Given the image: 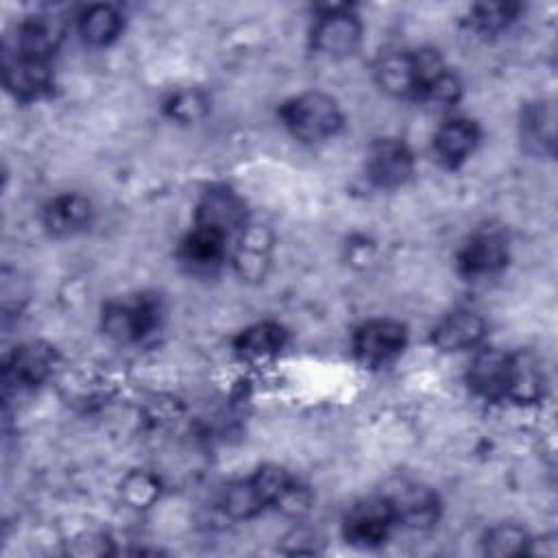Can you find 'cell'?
Segmentation results:
<instances>
[{
  "instance_id": "6da1fadb",
  "label": "cell",
  "mask_w": 558,
  "mask_h": 558,
  "mask_svg": "<svg viewBox=\"0 0 558 558\" xmlns=\"http://www.w3.org/2000/svg\"><path fill=\"white\" fill-rule=\"evenodd\" d=\"M449 70L434 48L388 50L375 63V81L379 89L392 98H416Z\"/></svg>"
},
{
  "instance_id": "7a4b0ae2",
  "label": "cell",
  "mask_w": 558,
  "mask_h": 558,
  "mask_svg": "<svg viewBox=\"0 0 558 558\" xmlns=\"http://www.w3.org/2000/svg\"><path fill=\"white\" fill-rule=\"evenodd\" d=\"M279 118L292 137L301 142H323L333 137L342 126L338 102L323 92H301L279 107Z\"/></svg>"
},
{
  "instance_id": "3957f363",
  "label": "cell",
  "mask_w": 558,
  "mask_h": 558,
  "mask_svg": "<svg viewBox=\"0 0 558 558\" xmlns=\"http://www.w3.org/2000/svg\"><path fill=\"white\" fill-rule=\"evenodd\" d=\"M159 303L148 294L113 299L102 307L100 327L120 344H135L148 338L159 325Z\"/></svg>"
},
{
  "instance_id": "277c9868",
  "label": "cell",
  "mask_w": 558,
  "mask_h": 558,
  "mask_svg": "<svg viewBox=\"0 0 558 558\" xmlns=\"http://www.w3.org/2000/svg\"><path fill=\"white\" fill-rule=\"evenodd\" d=\"M397 525L408 530H429L440 517L438 493L416 480L395 477L381 490Z\"/></svg>"
},
{
  "instance_id": "5b68a950",
  "label": "cell",
  "mask_w": 558,
  "mask_h": 558,
  "mask_svg": "<svg viewBox=\"0 0 558 558\" xmlns=\"http://www.w3.org/2000/svg\"><path fill=\"white\" fill-rule=\"evenodd\" d=\"M362 33L364 26L349 7H325L314 20L310 44L318 54L327 59H344L360 48Z\"/></svg>"
},
{
  "instance_id": "8992f818",
  "label": "cell",
  "mask_w": 558,
  "mask_h": 558,
  "mask_svg": "<svg viewBox=\"0 0 558 558\" xmlns=\"http://www.w3.org/2000/svg\"><path fill=\"white\" fill-rule=\"evenodd\" d=\"M408 344V331L399 320L371 318L353 331V355L360 364L377 368L397 360Z\"/></svg>"
},
{
  "instance_id": "52a82bcc",
  "label": "cell",
  "mask_w": 558,
  "mask_h": 558,
  "mask_svg": "<svg viewBox=\"0 0 558 558\" xmlns=\"http://www.w3.org/2000/svg\"><path fill=\"white\" fill-rule=\"evenodd\" d=\"M364 172L379 190L401 187L414 172V155L405 142L397 137H379L366 150Z\"/></svg>"
},
{
  "instance_id": "ba28073f",
  "label": "cell",
  "mask_w": 558,
  "mask_h": 558,
  "mask_svg": "<svg viewBox=\"0 0 558 558\" xmlns=\"http://www.w3.org/2000/svg\"><path fill=\"white\" fill-rule=\"evenodd\" d=\"M194 227L207 229L222 238L244 231L246 227V205L227 185H214L203 192L194 209Z\"/></svg>"
},
{
  "instance_id": "9c48e42d",
  "label": "cell",
  "mask_w": 558,
  "mask_h": 558,
  "mask_svg": "<svg viewBox=\"0 0 558 558\" xmlns=\"http://www.w3.org/2000/svg\"><path fill=\"white\" fill-rule=\"evenodd\" d=\"M57 366V351L46 342H24L15 347L2 368L7 390H33L44 384Z\"/></svg>"
},
{
  "instance_id": "30bf717a",
  "label": "cell",
  "mask_w": 558,
  "mask_h": 558,
  "mask_svg": "<svg viewBox=\"0 0 558 558\" xmlns=\"http://www.w3.org/2000/svg\"><path fill=\"white\" fill-rule=\"evenodd\" d=\"M392 512L384 497H371L353 504L342 521V534L347 543L355 547H379L395 527Z\"/></svg>"
},
{
  "instance_id": "8fae6325",
  "label": "cell",
  "mask_w": 558,
  "mask_h": 558,
  "mask_svg": "<svg viewBox=\"0 0 558 558\" xmlns=\"http://www.w3.org/2000/svg\"><path fill=\"white\" fill-rule=\"evenodd\" d=\"M458 270L464 277H490L508 264V238L495 227L475 231L458 251Z\"/></svg>"
},
{
  "instance_id": "7c38bea8",
  "label": "cell",
  "mask_w": 558,
  "mask_h": 558,
  "mask_svg": "<svg viewBox=\"0 0 558 558\" xmlns=\"http://www.w3.org/2000/svg\"><path fill=\"white\" fill-rule=\"evenodd\" d=\"M2 78L7 92L13 94L17 100H35L52 87L50 61L4 50Z\"/></svg>"
},
{
  "instance_id": "4fadbf2b",
  "label": "cell",
  "mask_w": 558,
  "mask_h": 558,
  "mask_svg": "<svg viewBox=\"0 0 558 558\" xmlns=\"http://www.w3.org/2000/svg\"><path fill=\"white\" fill-rule=\"evenodd\" d=\"M508 377H510V353L497 347L480 349L473 355L466 373V381L471 390L486 401L506 399Z\"/></svg>"
},
{
  "instance_id": "5bb4252c",
  "label": "cell",
  "mask_w": 558,
  "mask_h": 558,
  "mask_svg": "<svg viewBox=\"0 0 558 558\" xmlns=\"http://www.w3.org/2000/svg\"><path fill=\"white\" fill-rule=\"evenodd\" d=\"M63 39V26L57 17L48 15H33L17 24L13 41L7 44V52L44 59L50 61V57L57 52L59 44Z\"/></svg>"
},
{
  "instance_id": "9a60e30c",
  "label": "cell",
  "mask_w": 558,
  "mask_h": 558,
  "mask_svg": "<svg viewBox=\"0 0 558 558\" xmlns=\"http://www.w3.org/2000/svg\"><path fill=\"white\" fill-rule=\"evenodd\" d=\"M486 336V320L473 310H453L432 329V342L445 353L475 349Z\"/></svg>"
},
{
  "instance_id": "2e32d148",
  "label": "cell",
  "mask_w": 558,
  "mask_h": 558,
  "mask_svg": "<svg viewBox=\"0 0 558 558\" xmlns=\"http://www.w3.org/2000/svg\"><path fill=\"white\" fill-rule=\"evenodd\" d=\"M94 218V207L83 194H59L50 198L41 209V222L46 231L54 238H70L89 227Z\"/></svg>"
},
{
  "instance_id": "e0dca14e",
  "label": "cell",
  "mask_w": 558,
  "mask_h": 558,
  "mask_svg": "<svg viewBox=\"0 0 558 558\" xmlns=\"http://www.w3.org/2000/svg\"><path fill=\"white\" fill-rule=\"evenodd\" d=\"M177 257L192 275H214L227 259V238L194 227L179 242Z\"/></svg>"
},
{
  "instance_id": "ac0fdd59",
  "label": "cell",
  "mask_w": 558,
  "mask_h": 558,
  "mask_svg": "<svg viewBox=\"0 0 558 558\" xmlns=\"http://www.w3.org/2000/svg\"><path fill=\"white\" fill-rule=\"evenodd\" d=\"M519 137L527 153L551 157L556 150V109L549 100H534L521 109Z\"/></svg>"
},
{
  "instance_id": "d6986e66",
  "label": "cell",
  "mask_w": 558,
  "mask_h": 558,
  "mask_svg": "<svg viewBox=\"0 0 558 558\" xmlns=\"http://www.w3.org/2000/svg\"><path fill=\"white\" fill-rule=\"evenodd\" d=\"M480 126L469 118H451L434 133V155L445 168L462 166L477 148Z\"/></svg>"
},
{
  "instance_id": "ffe728a7",
  "label": "cell",
  "mask_w": 558,
  "mask_h": 558,
  "mask_svg": "<svg viewBox=\"0 0 558 558\" xmlns=\"http://www.w3.org/2000/svg\"><path fill=\"white\" fill-rule=\"evenodd\" d=\"M545 392V371L536 355L521 351L510 353V377L506 397L517 403H536Z\"/></svg>"
},
{
  "instance_id": "44dd1931",
  "label": "cell",
  "mask_w": 558,
  "mask_h": 558,
  "mask_svg": "<svg viewBox=\"0 0 558 558\" xmlns=\"http://www.w3.org/2000/svg\"><path fill=\"white\" fill-rule=\"evenodd\" d=\"M266 508H270V499L255 473L229 484L220 497V510L233 521L253 519Z\"/></svg>"
},
{
  "instance_id": "7402d4cb",
  "label": "cell",
  "mask_w": 558,
  "mask_h": 558,
  "mask_svg": "<svg viewBox=\"0 0 558 558\" xmlns=\"http://www.w3.org/2000/svg\"><path fill=\"white\" fill-rule=\"evenodd\" d=\"M288 333L279 323L264 320L242 329L233 340V351L242 360H264L277 355L286 347Z\"/></svg>"
},
{
  "instance_id": "603a6c76",
  "label": "cell",
  "mask_w": 558,
  "mask_h": 558,
  "mask_svg": "<svg viewBox=\"0 0 558 558\" xmlns=\"http://www.w3.org/2000/svg\"><path fill=\"white\" fill-rule=\"evenodd\" d=\"M122 13L113 4H89L78 15V33L85 44L105 48L120 37Z\"/></svg>"
},
{
  "instance_id": "cb8c5ba5",
  "label": "cell",
  "mask_w": 558,
  "mask_h": 558,
  "mask_svg": "<svg viewBox=\"0 0 558 558\" xmlns=\"http://www.w3.org/2000/svg\"><path fill=\"white\" fill-rule=\"evenodd\" d=\"M519 11H521V4L510 0L477 2L469 9V24L480 35H497L517 20Z\"/></svg>"
},
{
  "instance_id": "d4e9b609",
  "label": "cell",
  "mask_w": 558,
  "mask_h": 558,
  "mask_svg": "<svg viewBox=\"0 0 558 558\" xmlns=\"http://www.w3.org/2000/svg\"><path fill=\"white\" fill-rule=\"evenodd\" d=\"M530 536L517 523H497L484 534V554L493 558H512L527 554Z\"/></svg>"
},
{
  "instance_id": "484cf974",
  "label": "cell",
  "mask_w": 558,
  "mask_h": 558,
  "mask_svg": "<svg viewBox=\"0 0 558 558\" xmlns=\"http://www.w3.org/2000/svg\"><path fill=\"white\" fill-rule=\"evenodd\" d=\"M166 111L170 118H174L183 124H192V122H198L201 118H205V113L209 111V100L201 89L185 87L170 96Z\"/></svg>"
},
{
  "instance_id": "4316f807",
  "label": "cell",
  "mask_w": 558,
  "mask_h": 558,
  "mask_svg": "<svg viewBox=\"0 0 558 558\" xmlns=\"http://www.w3.org/2000/svg\"><path fill=\"white\" fill-rule=\"evenodd\" d=\"M120 493L131 508H148L159 497V484L146 471H131L122 480Z\"/></svg>"
},
{
  "instance_id": "83f0119b",
  "label": "cell",
  "mask_w": 558,
  "mask_h": 558,
  "mask_svg": "<svg viewBox=\"0 0 558 558\" xmlns=\"http://www.w3.org/2000/svg\"><path fill=\"white\" fill-rule=\"evenodd\" d=\"M462 96V83L458 78L456 72L451 70H445L427 89L425 94L421 96L423 102L432 105V107H438V109H449L453 107Z\"/></svg>"
},
{
  "instance_id": "f1b7e54d",
  "label": "cell",
  "mask_w": 558,
  "mask_h": 558,
  "mask_svg": "<svg viewBox=\"0 0 558 558\" xmlns=\"http://www.w3.org/2000/svg\"><path fill=\"white\" fill-rule=\"evenodd\" d=\"M283 551L288 554H314L316 541L307 530H294L290 536L283 538Z\"/></svg>"
}]
</instances>
